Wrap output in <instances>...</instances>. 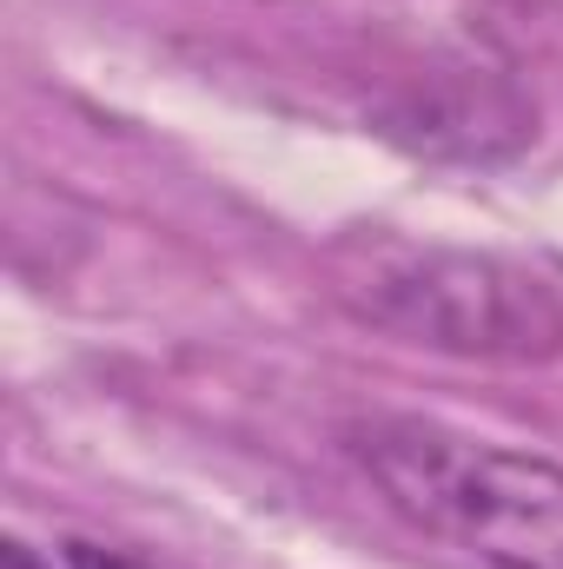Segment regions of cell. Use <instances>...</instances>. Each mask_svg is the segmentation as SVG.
Instances as JSON below:
<instances>
[{
  "label": "cell",
  "mask_w": 563,
  "mask_h": 569,
  "mask_svg": "<svg viewBox=\"0 0 563 569\" xmlns=\"http://www.w3.org/2000/svg\"><path fill=\"white\" fill-rule=\"evenodd\" d=\"M0 569H53V563H47L40 550H27V543L13 537V543H0Z\"/></svg>",
  "instance_id": "obj_4"
},
{
  "label": "cell",
  "mask_w": 563,
  "mask_h": 569,
  "mask_svg": "<svg viewBox=\"0 0 563 569\" xmlns=\"http://www.w3.org/2000/svg\"><path fill=\"white\" fill-rule=\"evenodd\" d=\"M338 305L405 345L484 365H551L563 358V291L511 259L405 246V239H345L332 252Z\"/></svg>",
  "instance_id": "obj_2"
},
{
  "label": "cell",
  "mask_w": 563,
  "mask_h": 569,
  "mask_svg": "<svg viewBox=\"0 0 563 569\" xmlns=\"http://www.w3.org/2000/svg\"><path fill=\"white\" fill-rule=\"evenodd\" d=\"M338 443L418 537L484 569H563V463L437 418H352Z\"/></svg>",
  "instance_id": "obj_1"
},
{
  "label": "cell",
  "mask_w": 563,
  "mask_h": 569,
  "mask_svg": "<svg viewBox=\"0 0 563 569\" xmlns=\"http://www.w3.org/2000/svg\"><path fill=\"white\" fill-rule=\"evenodd\" d=\"M67 569H152V563L127 557V550H107V543H87V537H73V543H67Z\"/></svg>",
  "instance_id": "obj_3"
}]
</instances>
